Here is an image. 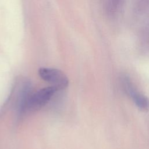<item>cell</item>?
I'll return each instance as SVG.
<instances>
[{"label": "cell", "mask_w": 149, "mask_h": 149, "mask_svg": "<svg viewBox=\"0 0 149 149\" xmlns=\"http://www.w3.org/2000/svg\"><path fill=\"white\" fill-rule=\"evenodd\" d=\"M122 87L130 98L134 104L143 111L148 110L149 108V101L142 93L139 91L133 83L127 76H124L121 79Z\"/></svg>", "instance_id": "2"}, {"label": "cell", "mask_w": 149, "mask_h": 149, "mask_svg": "<svg viewBox=\"0 0 149 149\" xmlns=\"http://www.w3.org/2000/svg\"><path fill=\"white\" fill-rule=\"evenodd\" d=\"M38 74L44 80L52 84L59 90L66 87L69 80L66 75L60 70L42 68L38 70Z\"/></svg>", "instance_id": "3"}, {"label": "cell", "mask_w": 149, "mask_h": 149, "mask_svg": "<svg viewBox=\"0 0 149 149\" xmlns=\"http://www.w3.org/2000/svg\"><path fill=\"white\" fill-rule=\"evenodd\" d=\"M59 89L55 87H47L30 94L27 99L22 111H32L40 109L51 100L53 95Z\"/></svg>", "instance_id": "1"}]
</instances>
